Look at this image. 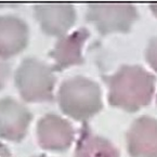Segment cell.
Wrapping results in <instances>:
<instances>
[{"label": "cell", "instance_id": "cell-1", "mask_svg": "<svg viewBox=\"0 0 157 157\" xmlns=\"http://www.w3.org/2000/svg\"><path fill=\"white\" fill-rule=\"evenodd\" d=\"M104 80L109 88V103L128 112L147 105L154 93L155 77L139 65H124Z\"/></svg>", "mask_w": 157, "mask_h": 157}, {"label": "cell", "instance_id": "cell-2", "mask_svg": "<svg viewBox=\"0 0 157 157\" xmlns=\"http://www.w3.org/2000/svg\"><path fill=\"white\" fill-rule=\"evenodd\" d=\"M58 100L61 109L78 120L88 119L102 109L99 85L83 76H75L63 81Z\"/></svg>", "mask_w": 157, "mask_h": 157}, {"label": "cell", "instance_id": "cell-3", "mask_svg": "<svg viewBox=\"0 0 157 157\" xmlns=\"http://www.w3.org/2000/svg\"><path fill=\"white\" fill-rule=\"evenodd\" d=\"M56 77L52 68L34 58L24 59L15 72V85L21 97L28 102L53 99Z\"/></svg>", "mask_w": 157, "mask_h": 157}, {"label": "cell", "instance_id": "cell-4", "mask_svg": "<svg viewBox=\"0 0 157 157\" xmlns=\"http://www.w3.org/2000/svg\"><path fill=\"white\" fill-rule=\"evenodd\" d=\"M136 17L138 12L131 3H90L87 7V20L102 34L127 32Z\"/></svg>", "mask_w": 157, "mask_h": 157}, {"label": "cell", "instance_id": "cell-5", "mask_svg": "<svg viewBox=\"0 0 157 157\" xmlns=\"http://www.w3.org/2000/svg\"><path fill=\"white\" fill-rule=\"evenodd\" d=\"M32 114L21 103L11 98L0 99V138L21 141L27 132Z\"/></svg>", "mask_w": 157, "mask_h": 157}, {"label": "cell", "instance_id": "cell-6", "mask_svg": "<svg viewBox=\"0 0 157 157\" xmlns=\"http://www.w3.org/2000/svg\"><path fill=\"white\" fill-rule=\"evenodd\" d=\"M37 136L41 147L50 151H65L74 140V129L60 116L47 114L38 121Z\"/></svg>", "mask_w": 157, "mask_h": 157}, {"label": "cell", "instance_id": "cell-7", "mask_svg": "<svg viewBox=\"0 0 157 157\" xmlns=\"http://www.w3.org/2000/svg\"><path fill=\"white\" fill-rule=\"evenodd\" d=\"M34 12L41 29L51 36H62L76 19V11L71 3H37Z\"/></svg>", "mask_w": 157, "mask_h": 157}, {"label": "cell", "instance_id": "cell-8", "mask_svg": "<svg viewBox=\"0 0 157 157\" xmlns=\"http://www.w3.org/2000/svg\"><path fill=\"white\" fill-rule=\"evenodd\" d=\"M128 150L133 157H157V119L142 116L127 134Z\"/></svg>", "mask_w": 157, "mask_h": 157}, {"label": "cell", "instance_id": "cell-9", "mask_svg": "<svg viewBox=\"0 0 157 157\" xmlns=\"http://www.w3.org/2000/svg\"><path fill=\"white\" fill-rule=\"evenodd\" d=\"M88 37L89 32L85 27L62 36L50 51V56L56 62L53 69L61 71L72 65L81 64L83 62L81 50Z\"/></svg>", "mask_w": 157, "mask_h": 157}, {"label": "cell", "instance_id": "cell-10", "mask_svg": "<svg viewBox=\"0 0 157 157\" xmlns=\"http://www.w3.org/2000/svg\"><path fill=\"white\" fill-rule=\"evenodd\" d=\"M28 27L14 15H0V58L15 56L26 47Z\"/></svg>", "mask_w": 157, "mask_h": 157}, {"label": "cell", "instance_id": "cell-11", "mask_svg": "<svg viewBox=\"0 0 157 157\" xmlns=\"http://www.w3.org/2000/svg\"><path fill=\"white\" fill-rule=\"evenodd\" d=\"M75 157H119V153L109 140L93 134L85 125L77 142Z\"/></svg>", "mask_w": 157, "mask_h": 157}, {"label": "cell", "instance_id": "cell-12", "mask_svg": "<svg viewBox=\"0 0 157 157\" xmlns=\"http://www.w3.org/2000/svg\"><path fill=\"white\" fill-rule=\"evenodd\" d=\"M146 60L157 72V36L150 40L146 49Z\"/></svg>", "mask_w": 157, "mask_h": 157}, {"label": "cell", "instance_id": "cell-13", "mask_svg": "<svg viewBox=\"0 0 157 157\" xmlns=\"http://www.w3.org/2000/svg\"><path fill=\"white\" fill-rule=\"evenodd\" d=\"M10 75V65L5 59L0 58V89L6 85Z\"/></svg>", "mask_w": 157, "mask_h": 157}, {"label": "cell", "instance_id": "cell-14", "mask_svg": "<svg viewBox=\"0 0 157 157\" xmlns=\"http://www.w3.org/2000/svg\"><path fill=\"white\" fill-rule=\"evenodd\" d=\"M0 157H11V153L5 144L0 143Z\"/></svg>", "mask_w": 157, "mask_h": 157}, {"label": "cell", "instance_id": "cell-15", "mask_svg": "<svg viewBox=\"0 0 157 157\" xmlns=\"http://www.w3.org/2000/svg\"><path fill=\"white\" fill-rule=\"evenodd\" d=\"M151 9H152L153 12L157 15V3H152V5H151Z\"/></svg>", "mask_w": 157, "mask_h": 157}, {"label": "cell", "instance_id": "cell-16", "mask_svg": "<svg viewBox=\"0 0 157 157\" xmlns=\"http://www.w3.org/2000/svg\"><path fill=\"white\" fill-rule=\"evenodd\" d=\"M34 157H46V156H34Z\"/></svg>", "mask_w": 157, "mask_h": 157}]
</instances>
